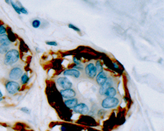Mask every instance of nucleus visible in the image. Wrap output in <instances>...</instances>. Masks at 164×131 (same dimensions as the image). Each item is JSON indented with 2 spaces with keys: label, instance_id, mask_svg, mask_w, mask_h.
I'll return each instance as SVG.
<instances>
[{
  "label": "nucleus",
  "instance_id": "22",
  "mask_svg": "<svg viewBox=\"0 0 164 131\" xmlns=\"http://www.w3.org/2000/svg\"><path fill=\"white\" fill-rule=\"evenodd\" d=\"M73 62H74V64H75L76 66L81 65V62H80V60H78L76 57H74L73 58Z\"/></svg>",
  "mask_w": 164,
  "mask_h": 131
},
{
  "label": "nucleus",
  "instance_id": "4",
  "mask_svg": "<svg viewBox=\"0 0 164 131\" xmlns=\"http://www.w3.org/2000/svg\"><path fill=\"white\" fill-rule=\"evenodd\" d=\"M6 88L8 93L11 94L17 93L21 89V86L16 81H7L6 84Z\"/></svg>",
  "mask_w": 164,
  "mask_h": 131
},
{
  "label": "nucleus",
  "instance_id": "19",
  "mask_svg": "<svg viewBox=\"0 0 164 131\" xmlns=\"http://www.w3.org/2000/svg\"><path fill=\"white\" fill-rule=\"evenodd\" d=\"M11 5H12V6L13 7L14 10L17 11V13L18 14H21V11H20V7L17 6V5L15 3H14L13 2H11Z\"/></svg>",
  "mask_w": 164,
  "mask_h": 131
},
{
  "label": "nucleus",
  "instance_id": "21",
  "mask_svg": "<svg viewBox=\"0 0 164 131\" xmlns=\"http://www.w3.org/2000/svg\"><path fill=\"white\" fill-rule=\"evenodd\" d=\"M6 32H7L6 28H5L4 26L0 25V36L3 35V34H6Z\"/></svg>",
  "mask_w": 164,
  "mask_h": 131
},
{
  "label": "nucleus",
  "instance_id": "20",
  "mask_svg": "<svg viewBox=\"0 0 164 131\" xmlns=\"http://www.w3.org/2000/svg\"><path fill=\"white\" fill-rule=\"evenodd\" d=\"M68 27H69L70 28H71V29H72V30H75V31H76V32H81V30H80V29H79V28H77V27H76L75 26H74V25H73V24H69V25H68Z\"/></svg>",
  "mask_w": 164,
  "mask_h": 131
},
{
  "label": "nucleus",
  "instance_id": "27",
  "mask_svg": "<svg viewBox=\"0 0 164 131\" xmlns=\"http://www.w3.org/2000/svg\"><path fill=\"white\" fill-rule=\"evenodd\" d=\"M113 65H114V67H116V68H119V66H118V65L116 64V63H115V62H114V63H113Z\"/></svg>",
  "mask_w": 164,
  "mask_h": 131
},
{
  "label": "nucleus",
  "instance_id": "10",
  "mask_svg": "<svg viewBox=\"0 0 164 131\" xmlns=\"http://www.w3.org/2000/svg\"><path fill=\"white\" fill-rule=\"evenodd\" d=\"M60 93L62 95L64 98H65L66 100L73 98L76 95V91L72 89H62L60 91Z\"/></svg>",
  "mask_w": 164,
  "mask_h": 131
},
{
  "label": "nucleus",
  "instance_id": "11",
  "mask_svg": "<svg viewBox=\"0 0 164 131\" xmlns=\"http://www.w3.org/2000/svg\"><path fill=\"white\" fill-rule=\"evenodd\" d=\"M63 74L65 76H70L78 79L81 76V72L76 69H68L64 71Z\"/></svg>",
  "mask_w": 164,
  "mask_h": 131
},
{
  "label": "nucleus",
  "instance_id": "25",
  "mask_svg": "<svg viewBox=\"0 0 164 131\" xmlns=\"http://www.w3.org/2000/svg\"><path fill=\"white\" fill-rule=\"evenodd\" d=\"M20 11H21V13H24V14H28V11H26V9L25 8H24L23 7H20Z\"/></svg>",
  "mask_w": 164,
  "mask_h": 131
},
{
  "label": "nucleus",
  "instance_id": "1",
  "mask_svg": "<svg viewBox=\"0 0 164 131\" xmlns=\"http://www.w3.org/2000/svg\"><path fill=\"white\" fill-rule=\"evenodd\" d=\"M20 57L19 52L14 48L10 49L3 57V63L6 66H12L18 62Z\"/></svg>",
  "mask_w": 164,
  "mask_h": 131
},
{
  "label": "nucleus",
  "instance_id": "8",
  "mask_svg": "<svg viewBox=\"0 0 164 131\" xmlns=\"http://www.w3.org/2000/svg\"><path fill=\"white\" fill-rule=\"evenodd\" d=\"M113 84H114V79L112 77H108V79L105 82V83H104L102 86H101L100 87V89H99V91H98L99 94H100L101 96H103L104 93H105L106 91L108 88H110V87H112Z\"/></svg>",
  "mask_w": 164,
  "mask_h": 131
},
{
  "label": "nucleus",
  "instance_id": "15",
  "mask_svg": "<svg viewBox=\"0 0 164 131\" xmlns=\"http://www.w3.org/2000/svg\"><path fill=\"white\" fill-rule=\"evenodd\" d=\"M10 49H11L10 45H0V54L1 55H6Z\"/></svg>",
  "mask_w": 164,
  "mask_h": 131
},
{
  "label": "nucleus",
  "instance_id": "23",
  "mask_svg": "<svg viewBox=\"0 0 164 131\" xmlns=\"http://www.w3.org/2000/svg\"><path fill=\"white\" fill-rule=\"evenodd\" d=\"M46 44L50 46H57L58 45L57 43L55 41H47Z\"/></svg>",
  "mask_w": 164,
  "mask_h": 131
},
{
  "label": "nucleus",
  "instance_id": "13",
  "mask_svg": "<svg viewBox=\"0 0 164 131\" xmlns=\"http://www.w3.org/2000/svg\"><path fill=\"white\" fill-rule=\"evenodd\" d=\"M104 95L106 97H115L117 95V90L114 87H110L106 91Z\"/></svg>",
  "mask_w": 164,
  "mask_h": 131
},
{
  "label": "nucleus",
  "instance_id": "14",
  "mask_svg": "<svg viewBox=\"0 0 164 131\" xmlns=\"http://www.w3.org/2000/svg\"><path fill=\"white\" fill-rule=\"evenodd\" d=\"M11 41L9 40V37L6 34L0 36V45H11Z\"/></svg>",
  "mask_w": 164,
  "mask_h": 131
},
{
  "label": "nucleus",
  "instance_id": "28",
  "mask_svg": "<svg viewBox=\"0 0 164 131\" xmlns=\"http://www.w3.org/2000/svg\"><path fill=\"white\" fill-rule=\"evenodd\" d=\"M2 97H3V94H2V93L1 92V91H0V100H2Z\"/></svg>",
  "mask_w": 164,
  "mask_h": 131
},
{
  "label": "nucleus",
  "instance_id": "18",
  "mask_svg": "<svg viewBox=\"0 0 164 131\" xmlns=\"http://www.w3.org/2000/svg\"><path fill=\"white\" fill-rule=\"evenodd\" d=\"M32 26L33 28H38L39 26H40L41 25V22L39 21V20H34L33 22H32Z\"/></svg>",
  "mask_w": 164,
  "mask_h": 131
},
{
  "label": "nucleus",
  "instance_id": "24",
  "mask_svg": "<svg viewBox=\"0 0 164 131\" xmlns=\"http://www.w3.org/2000/svg\"><path fill=\"white\" fill-rule=\"evenodd\" d=\"M21 110L22 111H23V112H24V113H26V114H30V110L28 108H22L21 109Z\"/></svg>",
  "mask_w": 164,
  "mask_h": 131
},
{
  "label": "nucleus",
  "instance_id": "16",
  "mask_svg": "<svg viewBox=\"0 0 164 131\" xmlns=\"http://www.w3.org/2000/svg\"><path fill=\"white\" fill-rule=\"evenodd\" d=\"M21 83L22 85L26 84L28 83V82L29 81V77L26 74H22V75L21 77Z\"/></svg>",
  "mask_w": 164,
  "mask_h": 131
},
{
  "label": "nucleus",
  "instance_id": "6",
  "mask_svg": "<svg viewBox=\"0 0 164 131\" xmlns=\"http://www.w3.org/2000/svg\"><path fill=\"white\" fill-rule=\"evenodd\" d=\"M23 74L22 70L20 67H14L9 71L8 77L12 80H18Z\"/></svg>",
  "mask_w": 164,
  "mask_h": 131
},
{
  "label": "nucleus",
  "instance_id": "26",
  "mask_svg": "<svg viewBox=\"0 0 164 131\" xmlns=\"http://www.w3.org/2000/svg\"><path fill=\"white\" fill-rule=\"evenodd\" d=\"M61 131H68L67 129L65 127H64V126H62V127H61Z\"/></svg>",
  "mask_w": 164,
  "mask_h": 131
},
{
  "label": "nucleus",
  "instance_id": "5",
  "mask_svg": "<svg viewBox=\"0 0 164 131\" xmlns=\"http://www.w3.org/2000/svg\"><path fill=\"white\" fill-rule=\"evenodd\" d=\"M57 84L62 88L63 90L64 89H72L73 84L69 79H68L66 77H61L57 79Z\"/></svg>",
  "mask_w": 164,
  "mask_h": 131
},
{
  "label": "nucleus",
  "instance_id": "17",
  "mask_svg": "<svg viewBox=\"0 0 164 131\" xmlns=\"http://www.w3.org/2000/svg\"><path fill=\"white\" fill-rule=\"evenodd\" d=\"M95 67L97 68V72H101V71H103V67L102 66V64L100 60H97L96 62V64H95Z\"/></svg>",
  "mask_w": 164,
  "mask_h": 131
},
{
  "label": "nucleus",
  "instance_id": "12",
  "mask_svg": "<svg viewBox=\"0 0 164 131\" xmlns=\"http://www.w3.org/2000/svg\"><path fill=\"white\" fill-rule=\"evenodd\" d=\"M64 104L69 109H74L78 104V100L76 98H73L64 100Z\"/></svg>",
  "mask_w": 164,
  "mask_h": 131
},
{
  "label": "nucleus",
  "instance_id": "3",
  "mask_svg": "<svg viewBox=\"0 0 164 131\" xmlns=\"http://www.w3.org/2000/svg\"><path fill=\"white\" fill-rule=\"evenodd\" d=\"M85 74L89 79H94L97 75V70L93 63H89L85 67Z\"/></svg>",
  "mask_w": 164,
  "mask_h": 131
},
{
  "label": "nucleus",
  "instance_id": "2",
  "mask_svg": "<svg viewBox=\"0 0 164 131\" xmlns=\"http://www.w3.org/2000/svg\"><path fill=\"white\" fill-rule=\"evenodd\" d=\"M120 104V100L116 97H106L101 102V106L104 109L115 108Z\"/></svg>",
  "mask_w": 164,
  "mask_h": 131
},
{
  "label": "nucleus",
  "instance_id": "9",
  "mask_svg": "<svg viewBox=\"0 0 164 131\" xmlns=\"http://www.w3.org/2000/svg\"><path fill=\"white\" fill-rule=\"evenodd\" d=\"M108 77V76L106 72H105L104 71L99 72L98 74H97L96 76L97 83L100 87L102 86L104 83H105V82L106 81Z\"/></svg>",
  "mask_w": 164,
  "mask_h": 131
},
{
  "label": "nucleus",
  "instance_id": "7",
  "mask_svg": "<svg viewBox=\"0 0 164 131\" xmlns=\"http://www.w3.org/2000/svg\"><path fill=\"white\" fill-rule=\"evenodd\" d=\"M73 110L74 112H76L77 114L85 115L88 114L89 108L88 107V106L85 103H80V104H78L76 106V107L73 109Z\"/></svg>",
  "mask_w": 164,
  "mask_h": 131
}]
</instances>
